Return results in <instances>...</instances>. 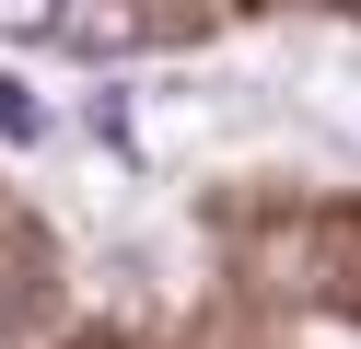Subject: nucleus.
I'll use <instances>...</instances> for the list:
<instances>
[{
  "label": "nucleus",
  "mask_w": 361,
  "mask_h": 349,
  "mask_svg": "<svg viewBox=\"0 0 361 349\" xmlns=\"http://www.w3.org/2000/svg\"><path fill=\"white\" fill-rule=\"evenodd\" d=\"M59 47H71V59H94V70H117L128 47H140V0H71Z\"/></svg>",
  "instance_id": "f257e3e1"
},
{
  "label": "nucleus",
  "mask_w": 361,
  "mask_h": 349,
  "mask_svg": "<svg viewBox=\"0 0 361 349\" xmlns=\"http://www.w3.org/2000/svg\"><path fill=\"white\" fill-rule=\"evenodd\" d=\"M82 140H94V152H117L128 175H140V163H152V140H140V93H128V82H94V93H82Z\"/></svg>",
  "instance_id": "f03ea898"
},
{
  "label": "nucleus",
  "mask_w": 361,
  "mask_h": 349,
  "mask_svg": "<svg viewBox=\"0 0 361 349\" xmlns=\"http://www.w3.org/2000/svg\"><path fill=\"white\" fill-rule=\"evenodd\" d=\"M47 128H59V105L35 82H12V70H0V152H47Z\"/></svg>",
  "instance_id": "7ed1b4c3"
},
{
  "label": "nucleus",
  "mask_w": 361,
  "mask_h": 349,
  "mask_svg": "<svg viewBox=\"0 0 361 349\" xmlns=\"http://www.w3.org/2000/svg\"><path fill=\"white\" fill-rule=\"evenodd\" d=\"M71 0H0V47H59Z\"/></svg>",
  "instance_id": "20e7f679"
}]
</instances>
